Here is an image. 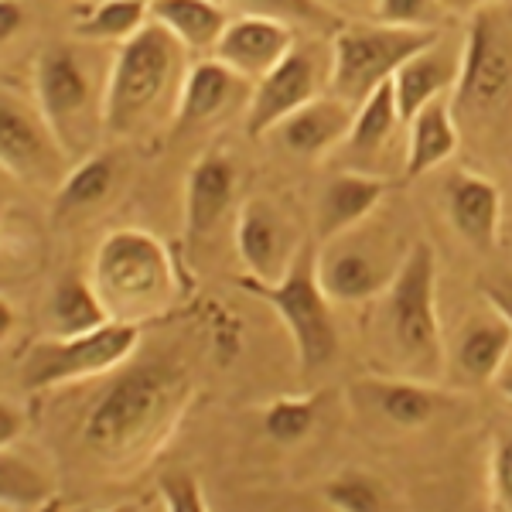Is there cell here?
<instances>
[{"instance_id": "obj_12", "label": "cell", "mask_w": 512, "mask_h": 512, "mask_svg": "<svg viewBox=\"0 0 512 512\" xmlns=\"http://www.w3.org/2000/svg\"><path fill=\"white\" fill-rule=\"evenodd\" d=\"M0 164H4L7 178L55 192L76 161L65 154L35 99L28 103L24 96L4 89L0 96Z\"/></svg>"}, {"instance_id": "obj_31", "label": "cell", "mask_w": 512, "mask_h": 512, "mask_svg": "<svg viewBox=\"0 0 512 512\" xmlns=\"http://www.w3.org/2000/svg\"><path fill=\"white\" fill-rule=\"evenodd\" d=\"M48 495V482L41 478L38 468H31L28 461L11 454V448L0 458V502L4 509H35Z\"/></svg>"}, {"instance_id": "obj_29", "label": "cell", "mask_w": 512, "mask_h": 512, "mask_svg": "<svg viewBox=\"0 0 512 512\" xmlns=\"http://www.w3.org/2000/svg\"><path fill=\"white\" fill-rule=\"evenodd\" d=\"M151 21V7L140 0H96L76 18V38L93 45H123Z\"/></svg>"}, {"instance_id": "obj_27", "label": "cell", "mask_w": 512, "mask_h": 512, "mask_svg": "<svg viewBox=\"0 0 512 512\" xmlns=\"http://www.w3.org/2000/svg\"><path fill=\"white\" fill-rule=\"evenodd\" d=\"M233 18H270L284 21L297 28L301 35H321L332 38L345 24V14L321 0H219Z\"/></svg>"}, {"instance_id": "obj_14", "label": "cell", "mask_w": 512, "mask_h": 512, "mask_svg": "<svg viewBox=\"0 0 512 512\" xmlns=\"http://www.w3.org/2000/svg\"><path fill=\"white\" fill-rule=\"evenodd\" d=\"M253 86L256 82L239 76L236 69H229L216 55L192 59V69H188L185 86H181L171 134L188 137V134H198V130L219 127V123L236 110L246 113L253 99Z\"/></svg>"}, {"instance_id": "obj_44", "label": "cell", "mask_w": 512, "mask_h": 512, "mask_svg": "<svg viewBox=\"0 0 512 512\" xmlns=\"http://www.w3.org/2000/svg\"><path fill=\"white\" fill-rule=\"evenodd\" d=\"M82 4H96V0H82Z\"/></svg>"}, {"instance_id": "obj_26", "label": "cell", "mask_w": 512, "mask_h": 512, "mask_svg": "<svg viewBox=\"0 0 512 512\" xmlns=\"http://www.w3.org/2000/svg\"><path fill=\"white\" fill-rule=\"evenodd\" d=\"M151 18L161 28H168L188 48L192 59H205L216 52L233 14L219 0H158V4H151Z\"/></svg>"}, {"instance_id": "obj_42", "label": "cell", "mask_w": 512, "mask_h": 512, "mask_svg": "<svg viewBox=\"0 0 512 512\" xmlns=\"http://www.w3.org/2000/svg\"><path fill=\"white\" fill-rule=\"evenodd\" d=\"M321 4H328V7H335L338 14H342V4H349V0H321Z\"/></svg>"}, {"instance_id": "obj_19", "label": "cell", "mask_w": 512, "mask_h": 512, "mask_svg": "<svg viewBox=\"0 0 512 512\" xmlns=\"http://www.w3.org/2000/svg\"><path fill=\"white\" fill-rule=\"evenodd\" d=\"M386 198V181L369 171L338 168L332 178L321 185L315 202V243L349 233L376 216V209Z\"/></svg>"}, {"instance_id": "obj_16", "label": "cell", "mask_w": 512, "mask_h": 512, "mask_svg": "<svg viewBox=\"0 0 512 512\" xmlns=\"http://www.w3.org/2000/svg\"><path fill=\"white\" fill-rule=\"evenodd\" d=\"M451 226L478 253H495L502 239V192L482 171L458 168L444 181Z\"/></svg>"}, {"instance_id": "obj_25", "label": "cell", "mask_w": 512, "mask_h": 512, "mask_svg": "<svg viewBox=\"0 0 512 512\" xmlns=\"http://www.w3.org/2000/svg\"><path fill=\"white\" fill-rule=\"evenodd\" d=\"M461 147V130L451 117L448 99L424 106L414 120H407V147H403V175L410 181L451 161Z\"/></svg>"}, {"instance_id": "obj_39", "label": "cell", "mask_w": 512, "mask_h": 512, "mask_svg": "<svg viewBox=\"0 0 512 512\" xmlns=\"http://www.w3.org/2000/svg\"><path fill=\"white\" fill-rule=\"evenodd\" d=\"M0 420H4L0 444H4V451H7V448H11V441H18V434H21V417L11 410V403H0Z\"/></svg>"}, {"instance_id": "obj_13", "label": "cell", "mask_w": 512, "mask_h": 512, "mask_svg": "<svg viewBox=\"0 0 512 512\" xmlns=\"http://www.w3.org/2000/svg\"><path fill=\"white\" fill-rule=\"evenodd\" d=\"M308 239L297 236L291 216H284L277 202L270 198H246L236 212V253L246 267V277L277 284L291 270L301 246Z\"/></svg>"}, {"instance_id": "obj_41", "label": "cell", "mask_w": 512, "mask_h": 512, "mask_svg": "<svg viewBox=\"0 0 512 512\" xmlns=\"http://www.w3.org/2000/svg\"><path fill=\"white\" fill-rule=\"evenodd\" d=\"M106 512H140L134 502H123V506H113V509H106Z\"/></svg>"}, {"instance_id": "obj_2", "label": "cell", "mask_w": 512, "mask_h": 512, "mask_svg": "<svg viewBox=\"0 0 512 512\" xmlns=\"http://www.w3.org/2000/svg\"><path fill=\"white\" fill-rule=\"evenodd\" d=\"M188 69V48L154 18L117 45L106 79V140H147L171 130Z\"/></svg>"}, {"instance_id": "obj_33", "label": "cell", "mask_w": 512, "mask_h": 512, "mask_svg": "<svg viewBox=\"0 0 512 512\" xmlns=\"http://www.w3.org/2000/svg\"><path fill=\"white\" fill-rule=\"evenodd\" d=\"M376 21L396 28H444L448 11L441 0H373Z\"/></svg>"}, {"instance_id": "obj_21", "label": "cell", "mask_w": 512, "mask_h": 512, "mask_svg": "<svg viewBox=\"0 0 512 512\" xmlns=\"http://www.w3.org/2000/svg\"><path fill=\"white\" fill-rule=\"evenodd\" d=\"M355 120V106H349L345 99H338L335 93L318 96L315 103L301 106L297 113H291L280 127L274 130L277 144L287 154L304 161H318L328 154H338V147L345 144Z\"/></svg>"}, {"instance_id": "obj_15", "label": "cell", "mask_w": 512, "mask_h": 512, "mask_svg": "<svg viewBox=\"0 0 512 512\" xmlns=\"http://www.w3.org/2000/svg\"><path fill=\"white\" fill-rule=\"evenodd\" d=\"M461 41H451L448 31H441L431 45L420 48L417 55H410L407 62L396 69L393 76V96L400 106L403 123L414 120L424 106L448 99L458 86L461 72Z\"/></svg>"}, {"instance_id": "obj_17", "label": "cell", "mask_w": 512, "mask_h": 512, "mask_svg": "<svg viewBox=\"0 0 512 512\" xmlns=\"http://www.w3.org/2000/svg\"><path fill=\"white\" fill-rule=\"evenodd\" d=\"M239 185L236 161L222 151H205L198 154L185 178V243L195 246L202 239H209L219 229V222L226 219V212L233 209Z\"/></svg>"}, {"instance_id": "obj_28", "label": "cell", "mask_w": 512, "mask_h": 512, "mask_svg": "<svg viewBox=\"0 0 512 512\" xmlns=\"http://www.w3.org/2000/svg\"><path fill=\"white\" fill-rule=\"evenodd\" d=\"M106 321L113 318L106 315L103 301H99L89 277L65 274L55 284L52 297H48V325H52V335H82V332H93V328H103Z\"/></svg>"}, {"instance_id": "obj_34", "label": "cell", "mask_w": 512, "mask_h": 512, "mask_svg": "<svg viewBox=\"0 0 512 512\" xmlns=\"http://www.w3.org/2000/svg\"><path fill=\"white\" fill-rule=\"evenodd\" d=\"M158 492L164 502V512H209L202 499V485L188 468H171L161 472L158 478Z\"/></svg>"}, {"instance_id": "obj_23", "label": "cell", "mask_w": 512, "mask_h": 512, "mask_svg": "<svg viewBox=\"0 0 512 512\" xmlns=\"http://www.w3.org/2000/svg\"><path fill=\"white\" fill-rule=\"evenodd\" d=\"M352 396L362 410H373L376 417H383L393 427H403V431L427 427L437 410H441V393L434 390V383H424V379L414 376L359 379L352 386Z\"/></svg>"}, {"instance_id": "obj_40", "label": "cell", "mask_w": 512, "mask_h": 512, "mask_svg": "<svg viewBox=\"0 0 512 512\" xmlns=\"http://www.w3.org/2000/svg\"><path fill=\"white\" fill-rule=\"evenodd\" d=\"M495 386L502 390V396H509V400H512V359L506 362V369L499 373V379H495Z\"/></svg>"}, {"instance_id": "obj_7", "label": "cell", "mask_w": 512, "mask_h": 512, "mask_svg": "<svg viewBox=\"0 0 512 512\" xmlns=\"http://www.w3.org/2000/svg\"><path fill=\"white\" fill-rule=\"evenodd\" d=\"M243 291L267 301L284 321V328L294 338L297 366L304 376H315L325 366H332L338 352V332L332 318V297L325 294L318 280V243L308 239L297 253L284 277L277 284H263V280L243 277L239 280Z\"/></svg>"}, {"instance_id": "obj_30", "label": "cell", "mask_w": 512, "mask_h": 512, "mask_svg": "<svg viewBox=\"0 0 512 512\" xmlns=\"http://www.w3.org/2000/svg\"><path fill=\"white\" fill-rule=\"evenodd\" d=\"M321 396H280L263 410V431L277 444H297L308 437L318 420Z\"/></svg>"}, {"instance_id": "obj_11", "label": "cell", "mask_w": 512, "mask_h": 512, "mask_svg": "<svg viewBox=\"0 0 512 512\" xmlns=\"http://www.w3.org/2000/svg\"><path fill=\"white\" fill-rule=\"evenodd\" d=\"M325 93H332V41L321 35H301L291 52L253 86L246 134H274L291 113Z\"/></svg>"}, {"instance_id": "obj_36", "label": "cell", "mask_w": 512, "mask_h": 512, "mask_svg": "<svg viewBox=\"0 0 512 512\" xmlns=\"http://www.w3.org/2000/svg\"><path fill=\"white\" fill-rule=\"evenodd\" d=\"M482 294L485 301L495 304L509 321H512V274H495L482 280Z\"/></svg>"}, {"instance_id": "obj_37", "label": "cell", "mask_w": 512, "mask_h": 512, "mask_svg": "<svg viewBox=\"0 0 512 512\" xmlns=\"http://www.w3.org/2000/svg\"><path fill=\"white\" fill-rule=\"evenodd\" d=\"M24 28V0H0V38L11 41Z\"/></svg>"}, {"instance_id": "obj_43", "label": "cell", "mask_w": 512, "mask_h": 512, "mask_svg": "<svg viewBox=\"0 0 512 512\" xmlns=\"http://www.w3.org/2000/svg\"><path fill=\"white\" fill-rule=\"evenodd\" d=\"M140 4H147V7H151V4H158V0H140Z\"/></svg>"}, {"instance_id": "obj_24", "label": "cell", "mask_w": 512, "mask_h": 512, "mask_svg": "<svg viewBox=\"0 0 512 512\" xmlns=\"http://www.w3.org/2000/svg\"><path fill=\"white\" fill-rule=\"evenodd\" d=\"M120 178V154L117 151H103L76 161L69 168V175L59 188L52 192V219L55 222H72L86 212L99 209L106 198L113 195V185Z\"/></svg>"}, {"instance_id": "obj_8", "label": "cell", "mask_w": 512, "mask_h": 512, "mask_svg": "<svg viewBox=\"0 0 512 512\" xmlns=\"http://www.w3.org/2000/svg\"><path fill=\"white\" fill-rule=\"evenodd\" d=\"M444 28H396L383 21H345L332 38V93L362 106L396 69L427 48Z\"/></svg>"}, {"instance_id": "obj_32", "label": "cell", "mask_w": 512, "mask_h": 512, "mask_svg": "<svg viewBox=\"0 0 512 512\" xmlns=\"http://www.w3.org/2000/svg\"><path fill=\"white\" fill-rule=\"evenodd\" d=\"M321 495L335 512H383V489L376 478L362 472H342L328 478Z\"/></svg>"}, {"instance_id": "obj_6", "label": "cell", "mask_w": 512, "mask_h": 512, "mask_svg": "<svg viewBox=\"0 0 512 512\" xmlns=\"http://www.w3.org/2000/svg\"><path fill=\"white\" fill-rule=\"evenodd\" d=\"M99 301L113 321L144 325L175 304L181 294L171 250L147 229H113L96 246L89 267Z\"/></svg>"}, {"instance_id": "obj_4", "label": "cell", "mask_w": 512, "mask_h": 512, "mask_svg": "<svg viewBox=\"0 0 512 512\" xmlns=\"http://www.w3.org/2000/svg\"><path fill=\"white\" fill-rule=\"evenodd\" d=\"M113 52L93 41H52L35 62V103L72 161L99 151L106 140V79Z\"/></svg>"}, {"instance_id": "obj_3", "label": "cell", "mask_w": 512, "mask_h": 512, "mask_svg": "<svg viewBox=\"0 0 512 512\" xmlns=\"http://www.w3.org/2000/svg\"><path fill=\"white\" fill-rule=\"evenodd\" d=\"M461 72L448 96L451 117L482 158L512 147V4L485 7L465 21Z\"/></svg>"}, {"instance_id": "obj_38", "label": "cell", "mask_w": 512, "mask_h": 512, "mask_svg": "<svg viewBox=\"0 0 512 512\" xmlns=\"http://www.w3.org/2000/svg\"><path fill=\"white\" fill-rule=\"evenodd\" d=\"M448 18H472V14L485 11V7H499V4H512V0H441Z\"/></svg>"}, {"instance_id": "obj_18", "label": "cell", "mask_w": 512, "mask_h": 512, "mask_svg": "<svg viewBox=\"0 0 512 512\" xmlns=\"http://www.w3.org/2000/svg\"><path fill=\"white\" fill-rule=\"evenodd\" d=\"M512 359V321L485 301L458 325L451 345V366L465 383H495Z\"/></svg>"}, {"instance_id": "obj_9", "label": "cell", "mask_w": 512, "mask_h": 512, "mask_svg": "<svg viewBox=\"0 0 512 512\" xmlns=\"http://www.w3.org/2000/svg\"><path fill=\"white\" fill-rule=\"evenodd\" d=\"M407 250L410 243L400 250V239L373 216L349 233L318 243V280L332 304L373 301L396 280Z\"/></svg>"}, {"instance_id": "obj_20", "label": "cell", "mask_w": 512, "mask_h": 512, "mask_svg": "<svg viewBox=\"0 0 512 512\" xmlns=\"http://www.w3.org/2000/svg\"><path fill=\"white\" fill-rule=\"evenodd\" d=\"M301 31L270 18H233L216 45V59L250 82H260L297 45Z\"/></svg>"}, {"instance_id": "obj_1", "label": "cell", "mask_w": 512, "mask_h": 512, "mask_svg": "<svg viewBox=\"0 0 512 512\" xmlns=\"http://www.w3.org/2000/svg\"><path fill=\"white\" fill-rule=\"evenodd\" d=\"M192 400V383L171 362L127 369L93 400L82 420V444L99 465L127 472L175 434Z\"/></svg>"}, {"instance_id": "obj_35", "label": "cell", "mask_w": 512, "mask_h": 512, "mask_svg": "<svg viewBox=\"0 0 512 512\" xmlns=\"http://www.w3.org/2000/svg\"><path fill=\"white\" fill-rule=\"evenodd\" d=\"M489 478H492L495 512H512V431L495 437Z\"/></svg>"}, {"instance_id": "obj_10", "label": "cell", "mask_w": 512, "mask_h": 512, "mask_svg": "<svg viewBox=\"0 0 512 512\" xmlns=\"http://www.w3.org/2000/svg\"><path fill=\"white\" fill-rule=\"evenodd\" d=\"M140 345V325L106 321L103 328L82 335H48L28 349L21 362L24 390H52L89 376L113 373Z\"/></svg>"}, {"instance_id": "obj_22", "label": "cell", "mask_w": 512, "mask_h": 512, "mask_svg": "<svg viewBox=\"0 0 512 512\" xmlns=\"http://www.w3.org/2000/svg\"><path fill=\"white\" fill-rule=\"evenodd\" d=\"M400 123L403 117L393 96V82H386V86H379L376 93L366 99V103L355 106L352 130H349V137H345V144L338 147L342 168L379 175L376 164H383L393 154Z\"/></svg>"}, {"instance_id": "obj_5", "label": "cell", "mask_w": 512, "mask_h": 512, "mask_svg": "<svg viewBox=\"0 0 512 512\" xmlns=\"http://www.w3.org/2000/svg\"><path fill=\"white\" fill-rule=\"evenodd\" d=\"M379 335L403 376L437 383L448 366L441 318H437V256L417 239L403 256L400 274L379 297Z\"/></svg>"}]
</instances>
